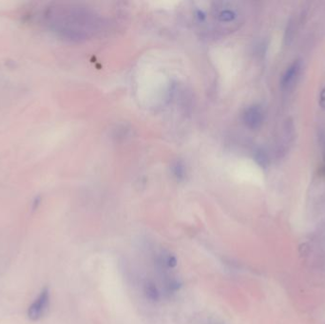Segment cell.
<instances>
[{
  "label": "cell",
  "mask_w": 325,
  "mask_h": 324,
  "mask_svg": "<svg viewBox=\"0 0 325 324\" xmlns=\"http://www.w3.org/2000/svg\"><path fill=\"white\" fill-rule=\"evenodd\" d=\"M51 305V293L48 288H44L36 299L29 306L27 315L32 321H38L47 315Z\"/></svg>",
  "instance_id": "6da1fadb"
},
{
  "label": "cell",
  "mask_w": 325,
  "mask_h": 324,
  "mask_svg": "<svg viewBox=\"0 0 325 324\" xmlns=\"http://www.w3.org/2000/svg\"><path fill=\"white\" fill-rule=\"evenodd\" d=\"M263 120L264 114L260 106H251L243 113V122L251 130L260 128Z\"/></svg>",
  "instance_id": "7a4b0ae2"
},
{
  "label": "cell",
  "mask_w": 325,
  "mask_h": 324,
  "mask_svg": "<svg viewBox=\"0 0 325 324\" xmlns=\"http://www.w3.org/2000/svg\"><path fill=\"white\" fill-rule=\"evenodd\" d=\"M300 69H301V63L299 60L294 61L291 65L288 67L281 77V80H280V85H281L282 89L287 90V89H290L292 86H294V84L297 80V76L300 73Z\"/></svg>",
  "instance_id": "3957f363"
},
{
  "label": "cell",
  "mask_w": 325,
  "mask_h": 324,
  "mask_svg": "<svg viewBox=\"0 0 325 324\" xmlns=\"http://www.w3.org/2000/svg\"><path fill=\"white\" fill-rule=\"evenodd\" d=\"M144 294L151 302H157L160 299V292L156 284L152 281H148L144 285Z\"/></svg>",
  "instance_id": "277c9868"
},
{
  "label": "cell",
  "mask_w": 325,
  "mask_h": 324,
  "mask_svg": "<svg viewBox=\"0 0 325 324\" xmlns=\"http://www.w3.org/2000/svg\"><path fill=\"white\" fill-rule=\"evenodd\" d=\"M256 161L260 165V167H265L267 166L268 163V158L264 151L259 150L256 154Z\"/></svg>",
  "instance_id": "5b68a950"
},
{
  "label": "cell",
  "mask_w": 325,
  "mask_h": 324,
  "mask_svg": "<svg viewBox=\"0 0 325 324\" xmlns=\"http://www.w3.org/2000/svg\"><path fill=\"white\" fill-rule=\"evenodd\" d=\"M294 25H293V22L290 21L288 23L287 29H286V34H285V42L286 44H290L291 40L293 39V37H294Z\"/></svg>",
  "instance_id": "8992f818"
},
{
  "label": "cell",
  "mask_w": 325,
  "mask_h": 324,
  "mask_svg": "<svg viewBox=\"0 0 325 324\" xmlns=\"http://www.w3.org/2000/svg\"><path fill=\"white\" fill-rule=\"evenodd\" d=\"M164 263L167 265L168 268H174L178 263L177 261L176 257L175 256H172V255H167V257L164 259Z\"/></svg>",
  "instance_id": "52a82bcc"
},
{
  "label": "cell",
  "mask_w": 325,
  "mask_h": 324,
  "mask_svg": "<svg viewBox=\"0 0 325 324\" xmlns=\"http://www.w3.org/2000/svg\"><path fill=\"white\" fill-rule=\"evenodd\" d=\"M174 170H175V171H174L175 176L178 177V178L184 176V167L181 166V164L177 163L176 165H175V167H174Z\"/></svg>",
  "instance_id": "ba28073f"
},
{
  "label": "cell",
  "mask_w": 325,
  "mask_h": 324,
  "mask_svg": "<svg viewBox=\"0 0 325 324\" xmlns=\"http://www.w3.org/2000/svg\"><path fill=\"white\" fill-rule=\"evenodd\" d=\"M319 106L322 110L325 111V87L322 89L320 95H319Z\"/></svg>",
  "instance_id": "9c48e42d"
}]
</instances>
